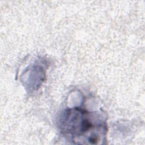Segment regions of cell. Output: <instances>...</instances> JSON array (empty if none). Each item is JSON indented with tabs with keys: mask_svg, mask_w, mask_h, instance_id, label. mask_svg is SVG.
I'll list each match as a JSON object with an SVG mask.
<instances>
[{
	"mask_svg": "<svg viewBox=\"0 0 145 145\" xmlns=\"http://www.w3.org/2000/svg\"><path fill=\"white\" fill-rule=\"evenodd\" d=\"M61 123L62 131L75 143L99 144L105 135L104 123L81 109L68 110Z\"/></svg>",
	"mask_w": 145,
	"mask_h": 145,
	"instance_id": "obj_1",
	"label": "cell"
}]
</instances>
